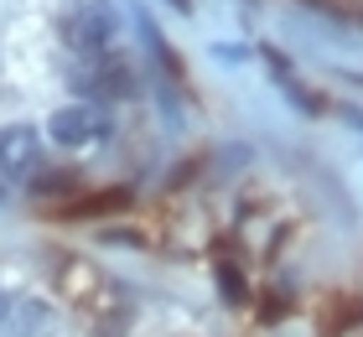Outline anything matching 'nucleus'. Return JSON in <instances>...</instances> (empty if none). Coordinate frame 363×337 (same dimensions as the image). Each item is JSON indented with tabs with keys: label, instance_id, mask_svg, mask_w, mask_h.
Listing matches in <instances>:
<instances>
[{
	"label": "nucleus",
	"instance_id": "1",
	"mask_svg": "<svg viewBox=\"0 0 363 337\" xmlns=\"http://www.w3.org/2000/svg\"><path fill=\"white\" fill-rule=\"evenodd\" d=\"M57 311L37 296H16L0 291V337H52Z\"/></svg>",
	"mask_w": 363,
	"mask_h": 337
},
{
	"label": "nucleus",
	"instance_id": "2",
	"mask_svg": "<svg viewBox=\"0 0 363 337\" xmlns=\"http://www.w3.org/2000/svg\"><path fill=\"white\" fill-rule=\"evenodd\" d=\"M57 285L73 296V306H84V311H109L114 306V285L99 275L89 260H57Z\"/></svg>",
	"mask_w": 363,
	"mask_h": 337
},
{
	"label": "nucleus",
	"instance_id": "3",
	"mask_svg": "<svg viewBox=\"0 0 363 337\" xmlns=\"http://www.w3.org/2000/svg\"><path fill=\"white\" fill-rule=\"evenodd\" d=\"M68 42H73V53H84V57H99V53H109L114 47V11L109 6H84V11H73L68 16Z\"/></svg>",
	"mask_w": 363,
	"mask_h": 337
},
{
	"label": "nucleus",
	"instance_id": "4",
	"mask_svg": "<svg viewBox=\"0 0 363 337\" xmlns=\"http://www.w3.org/2000/svg\"><path fill=\"white\" fill-rule=\"evenodd\" d=\"M0 172L16 177V182H31L42 172V140L31 125H11L0 130Z\"/></svg>",
	"mask_w": 363,
	"mask_h": 337
},
{
	"label": "nucleus",
	"instance_id": "5",
	"mask_svg": "<svg viewBox=\"0 0 363 337\" xmlns=\"http://www.w3.org/2000/svg\"><path fill=\"white\" fill-rule=\"evenodd\" d=\"M52 140L68 145V150L104 140V114H99L94 104H62V109L52 114Z\"/></svg>",
	"mask_w": 363,
	"mask_h": 337
},
{
	"label": "nucleus",
	"instance_id": "6",
	"mask_svg": "<svg viewBox=\"0 0 363 337\" xmlns=\"http://www.w3.org/2000/svg\"><path fill=\"white\" fill-rule=\"evenodd\" d=\"M130 202V192L125 187H114V192H89L84 202H62L57 208V218H94V213H120Z\"/></svg>",
	"mask_w": 363,
	"mask_h": 337
},
{
	"label": "nucleus",
	"instance_id": "7",
	"mask_svg": "<svg viewBox=\"0 0 363 337\" xmlns=\"http://www.w3.org/2000/svg\"><path fill=\"white\" fill-rule=\"evenodd\" d=\"M270 73H275V83H280V89H286V94H291V99H296L301 109H322V99H317V94H311L301 78L291 73V62L280 57V53H270Z\"/></svg>",
	"mask_w": 363,
	"mask_h": 337
},
{
	"label": "nucleus",
	"instance_id": "8",
	"mask_svg": "<svg viewBox=\"0 0 363 337\" xmlns=\"http://www.w3.org/2000/svg\"><path fill=\"white\" fill-rule=\"evenodd\" d=\"M218 291H223V301H244V296H250V285H244V270L228 260V255H218Z\"/></svg>",
	"mask_w": 363,
	"mask_h": 337
}]
</instances>
